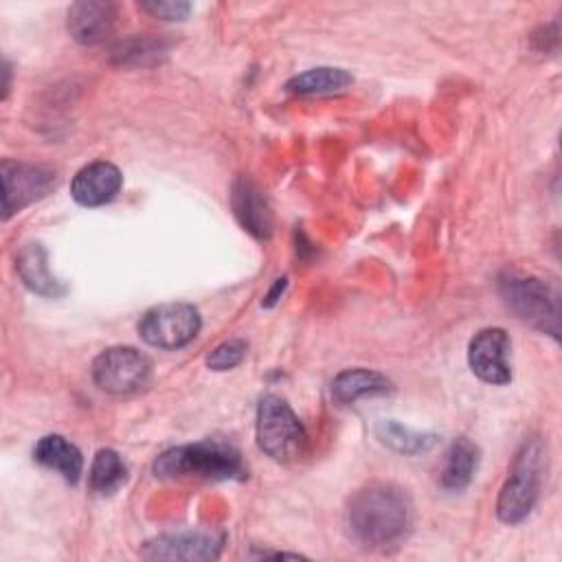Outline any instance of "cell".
Returning <instances> with one entry per match:
<instances>
[{
  "instance_id": "obj_20",
  "label": "cell",
  "mask_w": 562,
  "mask_h": 562,
  "mask_svg": "<svg viewBox=\"0 0 562 562\" xmlns=\"http://www.w3.org/2000/svg\"><path fill=\"white\" fill-rule=\"evenodd\" d=\"M375 435L384 446L393 448L395 452H404V454H419V452L430 450L437 443L435 432L413 430L408 426H402L395 419H380L375 426Z\"/></svg>"
},
{
  "instance_id": "obj_24",
  "label": "cell",
  "mask_w": 562,
  "mask_h": 562,
  "mask_svg": "<svg viewBox=\"0 0 562 562\" xmlns=\"http://www.w3.org/2000/svg\"><path fill=\"white\" fill-rule=\"evenodd\" d=\"M285 285H288V279H285V277L277 279V281H274V285L270 288V292L263 296V305H266V307H272V305L279 301V296L283 294Z\"/></svg>"
},
{
  "instance_id": "obj_15",
  "label": "cell",
  "mask_w": 562,
  "mask_h": 562,
  "mask_svg": "<svg viewBox=\"0 0 562 562\" xmlns=\"http://www.w3.org/2000/svg\"><path fill=\"white\" fill-rule=\"evenodd\" d=\"M33 459L40 465L59 472L66 483L75 485L81 479L83 457H81L79 448L75 443H70L66 437H61V435H46V437H42L35 443V448H33Z\"/></svg>"
},
{
  "instance_id": "obj_14",
  "label": "cell",
  "mask_w": 562,
  "mask_h": 562,
  "mask_svg": "<svg viewBox=\"0 0 562 562\" xmlns=\"http://www.w3.org/2000/svg\"><path fill=\"white\" fill-rule=\"evenodd\" d=\"M15 270L22 283L46 299H57L66 294V285L50 272L48 252L40 241L24 244L15 255Z\"/></svg>"
},
{
  "instance_id": "obj_23",
  "label": "cell",
  "mask_w": 562,
  "mask_h": 562,
  "mask_svg": "<svg viewBox=\"0 0 562 562\" xmlns=\"http://www.w3.org/2000/svg\"><path fill=\"white\" fill-rule=\"evenodd\" d=\"M138 7L160 20H184L191 11V2L182 0H143Z\"/></svg>"
},
{
  "instance_id": "obj_22",
  "label": "cell",
  "mask_w": 562,
  "mask_h": 562,
  "mask_svg": "<svg viewBox=\"0 0 562 562\" xmlns=\"http://www.w3.org/2000/svg\"><path fill=\"white\" fill-rule=\"evenodd\" d=\"M246 351H248L246 340H241V338L224 340L206 356V367L213 371H228L246 358Z\"/></svg>"
},
{
  "instance_id": "obj_25",
  "label": "cell",
  "mask_w": 562,
  "mask_h": 562,
  "mask_svg": "<svg viewBox=\"0 0 562 562\" xmlns=\"http://www.w3.org/2000/svg\"><path fill=\"white\" fill-rule=\"evenodd\" d=\"M9 72H11V68H9V64L4 61V68H2V75H4V81H2V99H7V92H9Z\"/></svg>"
},
{
  "instance_id": "obj_18",
  "label": "cell",
  "mask_w": 562,
  "mask_h": 562,
  "mask_svg": "<svg viewBox=\"0 0 562 562\" xmlns=\"http://www.w3.org/2000/svg\"><path fill=\"white\" fill-rule=\"evenodd\" d=\"M169 46L171 42L160 35H132L116 42L110 55L119 66H154L167 57Z\"/></svg>"
},
{
  "instance_id": "obj_6",
  "label": "cell",
  "mask_w": 562,
  "mask_h": 562,
  "mask_svg": "<svg viewBox=\"0 0 562 562\" xmlns=\"http://www.w3.org/2000/svg\"><path fill=\"white\" fill-rule=\"evenodd\" d=\"M94 384L112 395H132L151 380V362L134 347H108L92 362Z\"/></svg>"
},
{
  "instance_id": "obj_9",
  "label": "cell",
  "mask_w": 562,
  "mask_h": 562,
  "mask_svg": "<svg viewBox=\"0 0 562 562\" xmlns=\"http://www.w3.org/2000/svg\"><path fill=\"white\" fill-rule=\"evenodd\" d=\"M222 547L224 533L180 531L147 540L140 555L149 560H215L222 553Z\"/></svg>"
},
{
  "instance_id": "obj_19",
  "label": "cell",
  "mask_w": 562,
  "mask_h": 562,
  "mask_svg": "<svg viewBox=\"0 0 562 562\" xmlns=\"http://www.w3.org/2000/svg\"><path fill=\"white\" fill-rule=\"evenodd\" d=\"M351 83H353V77L347 70L331 68V66H318V68H310V70H305L301 75H294L285 83V90L294 92V94L312 97V94L340 92V90H345Z\"/></svg>"
},
{
  "instance_id": "obj_11",
  "label": "cell",
  "mask_w": 562,
  "mask_h": 562,
  "mask_svg": "<svg viewBox=\"0 0 562 562\" xmlns=\"http://www.w3.org/2000/svg\"><path fill=\"white\" fill-rule=\"evenodd\" d=\"M121 184L123 176L116 165L108 160H94L75 173L70 182V195L81 206H101L116 198Z\"/></svg>"
},
{
  "instance_id": "obj_13",
  "label": "cell",
  "mask_w": 562,
  "mask_h": 562,
  "mask_svg": "<svg viewBox=\"0 0 562 562\" xmlns=\"http://www.w3.org/2000/svg\"><path fill=\"white\" fill-rule=\"evenodd\" d=\"M231 206L241 224L244 231H248L257 239H268L272 235V213L263 198V193L257 189V184L239 176L235 178L231 187Z\"/></svg>"
},
{
  "instance_id": "obj_12",
  "label": "cell",
  "mask_w": 562,
  "mask_h": 562,
  "mask_svg": "<svg viewBox=\"0 0 562 562\" xmlns=\"http://www.w3.org/2000/svg\"><path fill=\"white\" fill-rule=\"evenodd\" d=\"M68 31L83 46L103 42L116 24V4L110 0H81L68 9Z\"/></svg>"
},
{
  "instance_id": "obj_16",
  "label": "cell",
  "mask_w": 562,
  "mask_h": 562,
  "mask_svg": "<svg viewBox=\"0 0 562 562\" xmlns=\"http://www.w3.org/2000/svg\"><path fill=\"white\" fill-rule=\"evenodd\" d=\"M393 391V384L386 375L371 369H345L331 382V397L336 404H353L360 397L386 395Z\"/></svg>"
},
{
  "instance_id": "obj_21",
  "label": "cell",
  "mask_w": 562,
  "mask_h": 562,
  "mask_svg": "<svg viewBox=\"0 0 562 562\" xmlns=\"http://www.w3.org/2000/svg\"><path fill=\"white\" fill-rule=\"evenodd\" d=\"M127 481V465L123 463L121 454L112 448H103L94 454V461L90 465L88 485L94 494L110 496L114 494L123 483Z\"/></svg>"
},
{
  "instance_id": "obj_3",
  "label": "cell",
  "mask_w": 562,
  "mask_h": 562,
  "mask_svg": "<svg viewBox=\"0 0 562 562\" xmlns=\"http://www.w3.org/2000/svg\"><path fill=\"white\" fill-rule=\"evenodd\" d=\"M498 292L522 323L553 338L560 336V294L547 281L516 270H503L498 274Z\"/></svg>"
},
{
  "instance_id": "obj_17",
  "label": "cell",
  "mask_w": 562,
  "mask_h": 562,
  "mask_svg": "<svg viewBox=\"0 0 562 562\" xmlns=\"http://www.w3.org/2000/svg\"><path fill=\"white\" fill-rule=\"evenodd\" d=\"M479 446L470 441L468 437H457L446 454L443 472H441V487L448 492H461L465 490L474 472L479 468Z\"/></svg>"
},
{
  "instance_id": "obj_2",
  "label": "cell",
  "mask_w": 562,
  "mask_h": 562,
  "mask_svg": "<svg viewBox=\"0 0 562 562\" xmlns=\"http://www.w3.org/2000/svg\"><path fill=\"white\" fill-rule=\"evenodd\" d=\"M154 474L160 479L200 476L211 481H228L241 479L246 468L237 448L220 439H204L165 450L154 461Z\"/></svg>"
},
{
  "instance_id": "obj_8",
  "label": "cell",
  "mask_w": 562,
  "mask_h": 562,
  "mask_svg": "<svg viewBox=\"0 0 562 562\" xmlns=\"http://www.w3.org/2000/svg\"><path fill=\"white\" fill-rule=\"evenodd\" d=\"M2 178V217L9 220L24 206L42 200L55 189L57 176L53 169L33 162L4 158L0 165Z\"/></svg>"
},
{
  "instance_id": "obj_7",
  "label": "cell",
  "mask_w": 562,
  "mask_h": 562,
  "mask_svg": "<svg viewBox=\"0 0 562 562\" xmlns=\"http://www.w3.org/2000/svg\"><path fill=\"white\" fill-rule=\"evenodd\" d=\"M202 327L200 312L191 303H162L147 310L138 321L140 338L156 349H180Z\"/></svg>"
},
{
  "instance_id": "obj_4",
  "label": "cell",
  "mask_w": 562,
  "mask_h": 562,
  "mask_svg": "<svg viewBox=\"0 0 562 562\" xmlns=\"http://www.w3.org/2000/svg\"><path fill=\"white\" fill-rule=\"evenodd\" d=\"M544 472V448L542 441L527 439L514 457L507 481L501 487L496 501V516L505 525L522 522L538 503Z\"/></svg>"
},
{
  "instance_id": "obj_10",
  "label": "cell",
  "mask_w": 562,
  "mask_h": 562,
  "mask_svg": "<svg viewBox=\"0 0 562 562\" xmlns=\"http://www.w3.org/2000/svg\"><path fill=\"white\" fill-rule=\"evenodd\" d=\"M509 336L501 327H485L470 340L468 362L472 373L487 384H507L509 369Z\"/></svg>"
},
{
  "instance_id": "obj_1",
  "label": "cell",
  "mask_w": 562,
  "mask_h": 562,
  "mask_svg": "<svg viewBox=\"0 0 562 562\" xmlns=\"http://www.w3.org/2000/svg\"><path fill=\"white\" fill-rule=\"evenodd\" d=\"M349 536L367 549L397 547L413 527V503L393 483H371L358 490L345 509Z\"/></svg>"
},
{
  "instance_id": "obj_5",
  "label": "cell",
  "mask_w": 562,
  "mask_h": 562,
  "mask_svg": "<svg viewBox=\"0 0 562 562\" xmlns=\"http://www.w3.org/2000/svg\"><path fill=\"white\" fill-rule=\"evenodd\" d=\"M257 443L274 461L296 459L305 443L307 432L290 408V404L279 395H263L257 406Z\"/></svg>"
}]
</instances>
